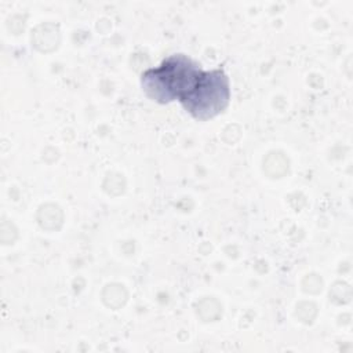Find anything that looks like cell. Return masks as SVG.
<instances>
[{
    "label": "cell",
    "instance_id": "1",
    "mask_svg": "<svg viewBox=\"0 0 353 353\" xmlns=\"http://www.w3.org/2000/svg\"><path fill=\"white\" fill-rule=\"evenodd\" d=\"M201 72L200 66L186 55L174 54L157 68L146 69L141 76V85L150 99L167 103L188 94Z\"/></svg>",
    "mask_w": 353,
    "mask_h": 353
},
{
    "label": "cell",
    "instance_id": "2",
    "mask_svg": "<svg viewBox=\"0 0 353 353\" xmlns=\"http://www.w3.org/2000/svg\"><path fill=\"white\" fill-rule=\"evenodd\" d=\"M229 79L223 69L201 72L194 87L178 101L194 119L208 120L221 113L229 103Z\"/></svg>",
    "mask_w": 353,
    "mask_h": 353
},
{
    "label": "cell",
    "instance_id": "3",
    "mask_svg": "<svg viewBox=\"0 0 353 353\" xmlns=\"http://www.w3.org/2000/svg\"><path fill=\"white\" fill-rule=\"evenodd\" d=\"M106 290L112 294V301L108 303V306H113V307H117L120 305L124 303L125 301V291L121 285L119 284H112V285H106Z\"/></svg>",
    "mask_w": 353,
    "mask_h": 353
}]
</instances>
